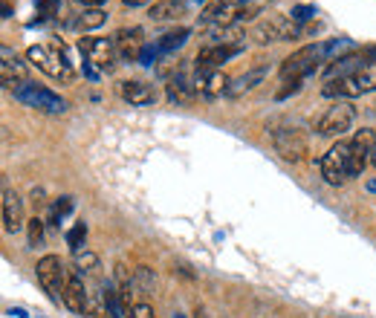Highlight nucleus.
<instances>
[{"mask_svg":"<svg viewBox=\"0 0 376 318\" xmlns=\"http://www.w3.org/2000/svg\"><path fill=\"white\" fill-rule=\"evenodd\" d=\"M76 3H85V9H96V6H102L104 0H76Z\"/></svg>","mask_w":376,"mask_h":318,"instance_id":"nucleus-35","label":"nucleus"},{"mask_svg":"<svg viewBox=\"0 0 376 318\" xmlns=\"http://www.w3.org/2000/svg\"><path fill=\"white\" fill-rule=\"evenodd\" d=\"M157 55H159L157 47H145L142 55H139V61H142V64H154V61H157Z\"/></svg>","mask_w":376,"mask_h":318,"instance_id":"nucleus-34","label":"nucleus"},{"mask_svg":"<svg viewBox=\"0 0 376 318\" xmlns=\"http://www.w3.org/2000/svg\"><path fill=\"white\" fill-rule=\"evenodd\" d=\"M104 284H107L104 278L87 284V313H85V318H116L113 310H110V304H107Z\"/></svg>","mask_w":376,"mask_h":318,"instance_id":"nucleus-19","label":"nucleus"},{"mask_svg":"<svg viewBox=\"0 0 376 318\" xmlns=\"http://www.w3.org/2000/svg\"><path fill=\"white\" fill-rule=\"evenodd\" d=\"M64 307L76 315H85L87 313V281L81 278L76 269H69V278H67V293H64Z\"/></svg>","mask_w":376,"mask_h":318,"instance_id":"nucleus-18","label":"nucleus"},{"mask_svg":"<svg viewBox=\"0 0 376 318\" xmlns=\"http://www.w3.org/2000/svg\"><path fill=\"white\" fill-rule=\"evenodd\" d=\"M35 6H38L41 12H47V15H52V12H58V9H61L58 0H35Z\"/></svg>","mask_w":376,"mask_h":318,"instance_id":"nucleus-33","label":"nucleus"},{"mask_svg":"<svg viewBox=\"0 0 376 318\" xmlns=\"http://www.w3.org/2000/svg\"><path fill=\"white\" fill-rule=\"evenodd\" d=\"M186 15V3L183 0H154L148 6V18L151 21H177Z\"/></svg>","mask_w":376,"mask_h":318,"instance_id":"nucleus-23","label":"nucleus"},{"mask_svg":"<svg viewBox=\"0 0 376 318\" xmlns=\"http://www.w3.org/2000/svg\"><path fill=\"white\" fill-rule=\"evenodd\" d=\"M232 84V78L223 73V70H200L194 73V87H197V95H203V99H217V95H226Z\"/></svg>","mask_w":376,"mask_h":318,"instance_id":"nucleus-13","label":"nucleus"},{"mask_svg":"<svg viewBox=\"0 0 376 318\" xmlns=\"http://www.w3.org/2000/svg\"><path fill=\"white\" fill-rule=\"evenodd\" d=\"M246 49V41H234V44H206L197 58H194V67L200 70H220L226 61H232L234 55H241Z\"/></svg>","mask_w":376,"mask_h":318,"instance_id":"nucleus-11","label":"nucleus"},{"mask_svg":"<svg viewBox=\"0 0 376 318\" xmlns=\"http://www.w3.org/2000/svg\"><path fill=\"white\" fill-rule=\"evenodd\" d=\"M131 318H157V313H154V307H151L148 301H136L133 310H131Z\"/></svg>","mask_w":376,"mask_h":318,"instance_id":"nucleus-32","label":"nucleus"},{"mask_svg":"<svg viewBox=\"0 0 376 318\" xmlns=\"http://www.w3.org/2000/svg\"><path fill=\"white\" fill-rule=\"evenodd\" d=\"M174 318H186V315H179V313H177V315H174Z\"/></svg>","mask_w":376,"mask_h":318,"instance_id":"nucleus-39","label":"nucleus"},{"mask_svg":"<svg viewBox=\"0 0 376 318\" xmlns=\"http://www.w3.org/2000/svg\"><path fill=\"white\" fill-rule=\"evenodd\" d=\"M142 3H151V0H124V6H142Z\"/></svg>","mask_w":376,"mask_h":318,"instance_id":"nucleus-36","label":"nucleus"},{"mask_svg":"<svg viewBox=\"0 0 376 318\" xmlns=\"http://www.w3.org/2000/svg\"><path fill=\"white\" fill-rule=\"evenodd\" d=\"M353 122H356L353 102L336 99V102L327 104V110H324L322 116H318L316 130H318V136H344L347 130L353 128Z\"/></svg>","mask_w":376,"mask_h":318,"instance_id":"nucleus-7","label":"nucleus"},{"mask_svg":"<svg viewBox=\"0 0 376 318\" xmlns=\"http://www.w3.org/2000/svg\"><path fill=\"white\" fill-rule=\"evenodd\" d=\"M241 12H243L241 0H212V3L203 6L200 21L208 26H241L238 23Z\"/></svg>","mask_w":376,"mask_h":318,"instance_id":"nucleus-12","label":"nucleus"},{"mask_svg":"<svg viewBox=\"0 0 376 318\" xmlns=\"http://www.w3.org/2000/svg\"><path fill=\"white\" fill-rule=\"evenodd\" d=\"M373 145H376V136H373L371 128L356 130V136L351 139V168H353V177H359L371 165Z\"/></svg>","mask_w":376,"mask_h":318,"instance_id":"nucleus-14","label":"nucleus"},{"mask_svg":"<svg viewBox=\"0 0 376 318\" xmlns=\"http://www.w3.org/2000/svg\"><path fill=\"white\" fill-rule=\"evenodd\" d=\"M78 52L85 55L87 76H96V70L113 73L119 67V52H116L113 38H81L78 41Z\"/></svg>","mask_w":376,"mask_h":318,"instance_id":"nucleus-3","label":"nucleus"},{"mask_svg":"<svg viewBox=\"0 0 376 318\" xmlns=\"http://www.w3.org/2000/svg\"><path fill=\"white\" fill-rule=\"evenodd\" d=\"M35 275H38V284L47 293V298L52 304H64L67 278H69V269H67L64 260L58 255H44L35 264Z\"/></svg>","mask_w":376,"mask_h":318,"instance_id":"nucleus-4","label":"nucleus"},{"mask_svg":"<svg viewBox=\"0 0 376 318\" xmlns=\"http://www.w3.org/2000/svg\"><path fill=\"white\" fill-rule=\"evenodd\" d=\"M269 139H272V148L287 162H298V159L307 157V136H304L298 128H275L272 124Z\"/></svg>","mask_w":376,"mask_h":318,"instance_id":"nucleus-10","label":"nucleus"},{"mask_svg":"<svg viewBox=\"0 0 376 318\" xmlns=\"http://www.w3.org/2000/svg\"><path fill=\"white\" fill-rule=\"evenodd\" d=\"M26 58H30L41 73H47L49 78L55 81H64V84H69V81L76 78L73 67H69V58H67V49L64 47H47V44H35L26 49Z\"/></svg>","mask_w":376,"mask_h":318,"instance_id":"nucleus-2","label":"nucleus"},{"mask_svg":"<svg viewBox=\"0 0 376 318\" xmlns=\"http://www.w3.org/2000/svg\"><path fill=\"white\" fill-rule=\"evenodd\" d=\"M26 231H30V246H38L41 240H44V217H32L26 220Z\"/></svg>","mask_w":376,"mask_h":318,"instance_id":"nucleus-29","label":"nucleus"},{"mask_svg":"<svg viewBox=\"0 0 376 318\" xmlns=\"http://www.w3.org/2000/svg\"><path fill=\"white\" fill-rule=\"evenodd\" d=\"M322 177L327 185H344L347 179H353V168H351V139H339L327 154L318 162Z\"/></svg>","mask_w":376,"mask_h":318,"instance_id":"nucleus-6","label":"nucleus"},{"mask_svg":"<svg viewBox=\"0 0 376 318\" xmlns=\"http://www.w3.org/2000/svg\"><path fill=\"white\" fill-rule=\"evenodd\" d=\"M313 15H316V6H292V12H289V18L296 23H307Z\"/></svg>","mask_w":376,"mask_h":318,"instance_id":"nucleus-31","label":"nucleus"},{"mask_svg":"<svg viewBox=\"0 0 376 318\" xmlns=\"http://www.w3.org/2000/svg\"><path fill=\"white\" fill-rule=\"evenodd\" d=\"M0 78H3V84L9 90H15L23 81H30L26 78V64L18 55H12V49H6V47H3V61H0Z\"/></svg>","mask_w":376,"mask_h":318,"instance_id":"nucleus-20","label":"nucleus"},{"mask_svg":"<svg viewBox=\"0 0 376 318\" xmlns=\"http://www.w3.org/2000/svg\"><path fill=\"white\" fill-rule=\"evenodd\" d=\"M188 38H191V30H186V26H179V30L165 32V35L157 41V49H159V52H174V49L183 47Z\"/></svg>","mask_w":376,"mask_h":318,"instance_id":"nucleus-26","label":"nucleus"},{"mask_svg":"<svg viewBox=\"0 0 376 318\" xmlns=\"http://www.w3.org/2000/svg\"><path fill=\"white\" fill-rule=\"evenodd\" d=\"M165 90H168V99L177 102V104H188V102H194V95H197V87H194V78H188L183 70H177V76L168 78V84H165Z\"/></svg>","mask_w":376,"mask_h":318,"instance_id":"nucleus-21","label":"nucleus"},{"mask_svg":"<svg viewBox=\"0 0 376 318\" xmlns=\"http://www.w3.org/2000/svg\"><path fill=\"white\" fill-rule=\"evenodd\" d=\"M26 226V220H23V200L15 188H3V229L9 234H18L21 229Z\"/></svg>","mask_w":376,"mask_h":318,"instance_id":"nucleus-17","label":"nucleus"},{"mask_svg":"<svg viewBox=\"0 0 376 318\" xmlns=\"http://www.w3.org/2000/svg\"><path fill=\"white\" fill-rule=\"evenodd\" d=\"M376 64V47H365V49H351L342 58H336L333 64H327L324 70V84L327 81H336V78H347L353 73H362L368 70V67Z\"/></svg>","mask_w":376,"mask_h":318,"instance_id":"nucleus-9","label":"nucleus"},{"mask_svg":"<svg viewBox=\"0 0 376 318\" xmlns=\"http://www.w3.org/2000/svg\"><path fill=\"white\" fill-rule=\"evenodd\" d=\"M9 315H15V318H30V315H26L23 310H9Z\"/></svg>","mask_w":376,"mask_h":318,"instance_id":"nucleus-37","label":"nucleus"},{"mask_svg":"<svg viewBox=\"0 0 376 318\" xmlns=\"http://www.w3.org/2000/svg\"><path fill=\"white\" fill-rule=\"evenodd\" d=\"M371 165L376 168V145H373V154H371Z\"/></svg>","mask_w":376,"mask_h":318,"instance_id":"nucleus-38","label":"nucleus"},{"mask_svg":"<svg viewBox=\"0 0 376 318\" xmlns=\"http://www.w3.org/2000/svg\"><path fill=\"white\" fill-rule=\"evenodd\" d=\"M304 35V23H296L289 15H275L255 26L252 41L255 44H278V41H296Z\"/></svg>","mask_w":376,"mask_h":318,"instance_id":"nucleus-8","label":"nucleus"},{"mask_svg":"<svg viewBox=\"0 0 376 318\" xmlns=\"http://www.w3.org/2000/svg\"><path fill=\"white\" fill-rule=\"evenodd\" d=\"M304 87V78H284V84H281V90L275 93V99L278 102H284V99H289L292 93H298Z\"/></svg>","mask_w":376,"mask_h":318,"instance_id":"nucleus-30","label":"nucleus"},{"mask_svg":"<svg viewBox=\"0 0 376 318\" xmlns=\"http://www.w3.org/2000/svg\"><path fill=\"white\" fill-rule=\"evenodd\" d=\"M107 21V12L102 6H96V9H85V12H78V15L73 18V30L78 32H90V30H99V26H104Z\"/></svg>","mask_w":376,"mask_h":318,"instance_id":"nucleus-25","label":"nucleus"},{"mask_svg":"<svg viewBox=\"0 0 376 318\" xmlns=\"http://www.w3.org/2000/svg\"><path fill=\"white\" fill-rule=\"evenodd\" d=\"M73 197L69 194H64V197H58V200H52V205H49V212H47V223L49 226H61V220L73 212Z\"/></svg>","mask_w":376,"mask_h":318,"instance_id":"nucleus-27","label":"nucleus"},{"mask_svg":"<svg viewBox=\"0 0 376 318\" xmlns=\"http://www.w3.org/2000/svg\"><path fill=\"white\" fill-rule=\"evenodd\" d=\"M119 95L128 104H136V107H148L159 99V93L154 84H148V81H136V78H128L119 84Z\"/></svg>","mask_w":376,"mask_h":318,"instance_id":"nucleus-16","label":"nucleus"},{"mask_svg":"<svg viewBox=\"0 0 376 318\" xmlns=\"http://www.w3.org/2000/svg\"><path fill=\"white\" fill-rule=\"evenodd\" d=\"M267 67H258V70H249V73H243V76H238V78H232V84H229V90H226V95H232V99H238V95H243V93H249V90H255L263 78H267Z\"/></svg>","mask_w":376,"mask_h":318,"instance_id":"nucleus-24","label":"nucleus"},{"mask_svg":"<svg viewBox=\"0 0 376 318\" xmlns=\"http://www.w3.org/2000/svg\"><path fill=\"white\" fill-rule=\"evenodd\" d=\"M12 95H15L21 104L38 110V113H49V116H61L69 107L67 99H61L58 93L44 87V84H38V81H23V84H18L12 90Z\"/></svg>","mask_w":376,"mask_h":318,"instance_id":"nucleus-1","label":"nucleus"},{"mask_svg":"<svg viewBox=\"0 0 376 318\" xmlns=\"http://www.w3.org/2000/svg\"><path fill=\"white\" fill-rule=\"evenodd\" d=\"M85 240H87V223L78 220V223L67 231V246L73 249V252H78V249H85Z\"/></svg>","mask_w":376,"mask_h":318,"instance_id":"nucleus-28","label":"nucleus"},{"mask_svg":"<svg viewBox=\"0 0 376 318\" xmlns=\"http://www.w3.org/2000/svg\"><path fill=\"white\" fill-rule=\"evenodd\" d=\"M73 266L85 281H90V284L102 281V260L96 258L90 249H78V252H73Z\"/></svg>","mask_w":376,"mask_h":318,"instance_id":"nucleus-22","label":"nucleus"},{"mask_svg":"<svg viewBox=\"0 0 376 318\" xmlns=\"http://www.w3.org/2000/svg\"><path fill=\"white\" fill-rule=\"evenodd\" d=\"M113 44L122 61H139V55L145 49V32L139 26H124L113 35Z\"/></svg>","mask_w":376,"mask_h":318,"instance_id":"nucleus-15","label":"nucleus"},{"mask_svg":"<svg viewBox=\"0 0 376 318\" xmlns=\"http://www.w3.org/2000/svg\"><path fill=\"white\" fill-rule=\"evenodd\" d=\"M376 90V64L368 67V70L362 73H353L347 78H336V81H327V84L322 87V93L327 95V99H359V95H368Z\"/></svg>","mask_w":376,"mask_h":318,"instance_id":"nucleus-5","label":"nucleus"}]
</instances>
